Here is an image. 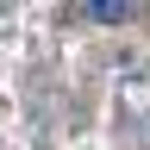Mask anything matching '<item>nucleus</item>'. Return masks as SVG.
Instances as JSON below:
<instances>
[{
    "label": "nucleus",
    "mask_w": 150,
    "mask_h": 150,
    "mask_svg": "<svg viewBox=\"0 0 150 150\" xmlns=\"http://www.w3.org/2000/svg\"><path fill=\"white\" fill-rule=\"evenodd\" d=\"M88 19H100V25H119V19H131V6L125 0H94V6H81Z\"/></svg>",
    "instance_id": "obj_1"
}]
</instances>
